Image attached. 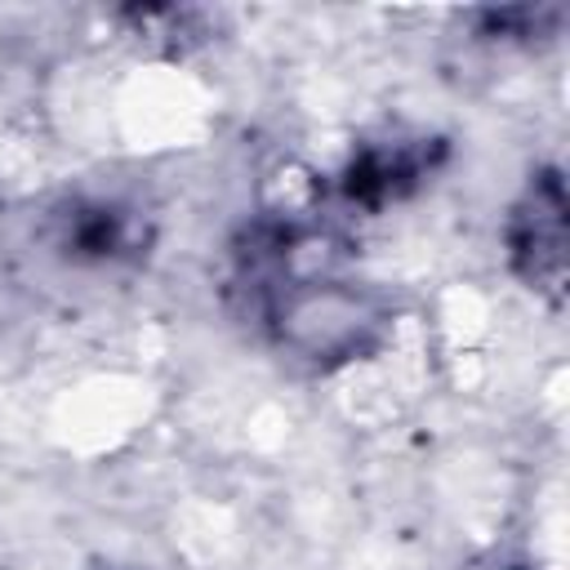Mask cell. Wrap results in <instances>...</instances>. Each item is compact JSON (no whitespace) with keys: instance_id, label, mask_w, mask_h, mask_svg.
<instances>
[{"instance_id":"obj_1","label":"cell","mask_w":570,"mask_h":570,"mask_svg":"<svg viewBox=\"0 0 570 570\" xmlns=\"http://www.w3.org/2000/svg\"><path fill=\"white\" fill-rule=\"evenodd\" d=\"M258 316L281 352L330 374L365 361L387 338V303L343 272L289 281L258 303Z\"/></svg>"},{"instance_id":"obj_2","label":"cell","mask_w":570,"mask_h":570,"mask_svg":"<svg viewBox=\"0 0 570 570\" xmlns=\"http://www.w3.org/2000/svg\"><path fill=\"white\" fill-rule=\"evenodd\" d=\"M570 200L557 165H539L517 191L503 218V258L508 272L552 312L566 303L570 276Z\"/></svg>"},{"instance_id":"obj_3","label":"cell","mask_w":570,"mask_h":570,"mask_svg":"<svg viewBox=\"0 0 570 570\" xmlns=\"http://www.w3.org/2000/svg\"><path fill=\"white\" fill-rule=\"evenodd\" d=\"M445 160V142L441 138H428V134H405V129H383V134H370L361 138L338 178H334V191L347 209H365V214H379L405 196H414Z\"/></svg>"},{"instance_id":"obj_4","label":"cell","mask_w":570,"mask_h":570,"mask_svg":"<svg viewBox=\"0 0 570 570\" xmlns=\"http://www.w3.org/2000/svg\"><path fill=\"white\" fill-rule=\"evenodd\" d=\"M49 245L76 267H125L147 258L151 223L116 196H71L49 214Z\"/></svg>"},{"instance_id":"obj_5","label":"cell","mask_w":570,"mask_h":570,"mask_svg":"<svg viewBox=\"0 0 570 570\" xmlns=\"http://www.w3.org/2000/svg\"><path fill=\"white\" fill-rule=\"evenodd\" d=\"M129 36L160 45L165 53H183L200 40H209V13L205 9H174V4H147V9H120L116 13Z\"/></svg>"},{"instance_id":"obj_6","label":"cell","mask_w":570,"mask_h":570,"mask_svg":"<svg viewBox=\"0 0 570 570\" xmlns=\"http://www.w3.org/2000/svg\"><path fill=\"white\" fill-rule=\"evenodd\" d=\"M481 36L490 40H530L561 22V9H481Z\"/></svg>"},{"instance_id":"obj_7","label":"cell","mask_w":570,"mask_h":570,"mask_svg":"<svg viewBox=\"0 0 570 570\" xmlns=\"http://www.w3.org/2000/svg\"><path fill=\"white\" fill-rule=\"evenodd\" d=\"M111 570H134V566H111Z\"/></svg>"}]
</instances>
